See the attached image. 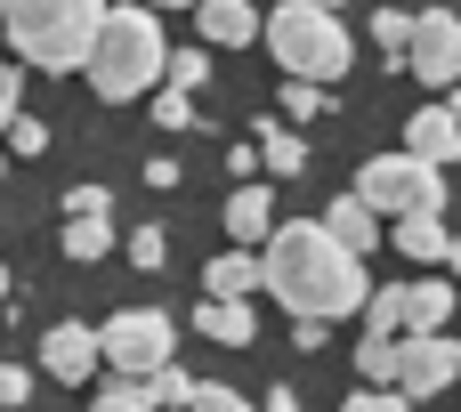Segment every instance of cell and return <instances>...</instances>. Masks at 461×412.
Here are the masks:
<instances>
[{
	"label": "cell",
	"mask_w": 461,
	"mask_h": 412,
	"mask_svg": "<svg viewBox=\"0 0 461 412\" xmlns=\"http://www.w3.org/2000/svg\"><path fill=\"white\" fill-rule=\"evenodd\" d=\"M357 194H365L381 219H438V210H446V170L421 162L413 146H397V154H373V162H365Z\"/></svg>",
	"instance_id": "obj_5"
},
{
	"label": "cell",
	"mask_w": 461,
	"mask_h": 412,
	"mask_svg": "<svg viewBox=\"0 0 461 412\" xmlns=\"http://www.w3.org/2000/svg\"><path fill=\"white\" fill-rule=\"evenodd\" d=\"M259 283H267V259H251L243 243L203 267V291H211V300H243V291H259Z\"/></svg>",
	"instance_id": "obj_13"
},
{
	"label": "cell",
	"mask_w": 461,
	"mask_h": 412,
	"mask_svg": "<svg viewBox=\"0 0 461 412\" xmlns=\"http://www.w3.org/2000/svg\"><path fill=\"white\" fill-rule=\"evenodd\" d=\"M81 73H89V89L105 105H130L154 81H170V40H162L154 0H113V16H105V32H97V49H89Z\"/></svg>",
	"instance_id": "obj_2"
},
{
	"label": "cell",
	"mask_w": 461,
	"mask_h": 412,
	"mask_svg": "<svg viewBox=\"0 0 461 412\" xmlns=\"http://www.w3.org/2000/svg\"><path fill=\"white\" fill-rule=\"evenodd\" d=\"M130 259H138V267L154 275V267L170 259V235H162V227H138V235H130Z\"/></svg>",
	"instance_id": "obj_27"
},
{
	"label": "cell",
	"mask_w": 461,
	"mask_h": 412,
	"mask_svg": "<svg viewBox=\"0 0 461 412\" xmlns=\"http://www.w3.org/2000/svg\"><path fill=\"white\" fill-rule=\"evenodd\" d=\"M105 364V332H89V324H49L41 332V372L49 381H89Z\"/></svg>",
	"instance_id": "obj_9"
},
{
	"label": "cell",
	"mask_w": 461,
	"mask_h": 412,
	"mask_svg": "<svg viewBox=\"0 0 461 412\" xmlns=\"http://www.w3.org/2000/svg\"><path fill=\"white\" fill-rule=\"evenodd\" d=\"M340 412H413V397L405 389H365V397H348Z\"/></svg>",
	"instance_id": "obj_30"
},
{
	"label": "cell",
	"mask_w": 461,
	"mask_h": 412,
	"mask_svg": "<svg viewBox=\"0 0 461 412\" xmlns=\"http://www.w3.org/2000/svg\"><path fill=\"white\" fill-rule=\"evenodd\" d=\"M267 57H276L292 81H340V73H348V57H357V40H348L340 8L284 0V8L267 16Z\"/></svg>",
	"instance_id": "obj_4"
},
{
	"label": "cell",
	"mask_w": 461,
	"mask_h": 412,
	"mask_svg": "<svg viewBox=\"0 0 461 412\" xmlns=\"http://www.w3.org/2000/svg\"><path fill=\"white\" fill-rule=\"evenodd\" d=\"M267 291H276V308H292V324H332V316H357L373 300L365 251H348L324 219L276 227V243H267Z\"/></svg>",
	"instance_id": "obj_1"
},
{
	"label": "cell",
	"mask_w": 461,
	"mask_h": 412,
	"mask_svg": "<svg viewBox=\"0 0 461 412\" xmlns=\"http://www.w3.org/2000/svg\"><path fill=\"white\" fill-rule=\"evenodd\" d=\"M461 381V340L446 332H405V364H397V389L421 405V397H446Z\"/></svg>",
	"instance_id": "obj_7"
},
{
	"label": "cell",
	"mask_w": 461,
	"mask_h": 412,
	"mask_svg": "<svg viewBox=\"0 0 461 412\" xmlns=\"http://www.w3.org/2000/svg\"><path fill=\"white\" fill-rule=\"evenodd\" d=\"M413 324V283H381L365 300V332H405Z\"/></svg>",
	"instance_id": "obj_20"
},
{
	"label": "cell",
	"mask_w": 461,
	"mask_h": 412,
	"mask_svg": "<svg viewBox=\"0 0 461 412\" xmlns=\"http://www.w3.org/2000/svg\"><path fill=\"white\" fill-rule=\"evenodd\" d=\"M259 412H308V405H300V389H284V381H276V389H267V405H259Z\"/></svg>",
	"instance_id": "obj_36"
},
{
	"label": "cell",
	"mask_w": 461,
	"mask_h": 412,
	"mask_svg": "<svg viewBox=\"0 0 461 412\" xmlns=\"http://www.w3.org/2000/svg\"><path fill=\"white\" fill-rule=\"evenodd\" d=\"M413 32H421V8H381L373 16V49L389 65H413Z\"/></svg>",
	"instance_id": "obj_17"
},
{
	"label": "cell",
	"mask_w": 461,
	"mask_h": 412,
	"mask_svg": "<svg viewBox=\"0 0 461 412\" xmlns=\"http://www.w3.org/2000/svg\"><path fill=\"white\" fill-rule=\"evenodd\" d=\"M24 397H32V372H24V364H0V405L16 412Z\"/></svg>",
	"instance_id": "obj_34"
},
{
	"label": "cell",
	"mask_w": 461,
	"mask_h": 412,
	"mask_svg": "<svg viewBox=\"0 0 461 412\" xmlns=\"http://www.w3.org/2000/svg\"><path fill=\"white\" fill-rule=\"evenodd\" d=\"M405 146H413L421 162H438V170H446V162L461 154V113H454V105H421V113L405 121Z\"/></svg>",
	"instance_id": "obj_12"
},
{
	"label": "cell",
	"mask_w": 461,
	"mask_h": 412,
	"mask_svg": "<svg viewBox=\"0 0 461 412\" xmlns=\"http://www.w3.org/2000/svg\"><path fill=\"white\" fill-rule=\"evenodd\" d=\"M146 186H154V194H170V186H178V162H170V154H154V162H146Z\"/></svg>",
	"instance_id": "obj_35"
},
{
	"label": "cell",
	"mask_w": 461,
	"mask_h": 412,
	"mask_svg": "<svg viewBox=\"0 0 461 412\" xmlns=\"http://www.w3.org/2000/svg\"><path fill=\"white\" fill-rule=\"evenodd\" d=\"M227 235H235L243 251H259V243H276V194H267L259 178L227 194Z\"/></svg>",
	"instance_id": "obj_11"
},
{
	"label": "cell",
	"mask_w": 461,
	"mask_h": 412,
	"mask_svg": "<svg viewBox=\"0 0 461 412\" xmlns=\"http://www.w3.org/2000/svg\"><path fill=\"white\" fill-rule=\"evenodd\" d=\"M89 210H113V194L105 186H73L65 194V219H89Z\"/></svg>",
	"instance_id": "obj_33"
},
{
	"label": "cell",
	"mask_w": 461,
	"mask_h": 412,
	"mask_svg": "<svg viewBox=\"0 0 461 412\" xmlns=\"http://www.w3.org/2000/svg\"><path fill=\"white\" fill-rule=\"evenodd\" d=\"M316 113H332V89L324 81H284V121H316Z\"/></svg>",
	"instance_id": "obj_23"
},
{
	"label": "cell",
	"mask_w": 461,
	"mask_h": 412,
	"mask_svg": "<svg viewBox=\"0 0 461 412\" xmlns=\"http://www.w3.org/2000/svg\"><path fill=\"white\" fill-rule=\"evenodd\" d=\"M194 332L219 340V348H251V308L243 300H203L194 308Z\"/></svg>",
	"instance_id": "obj_15"
},
{
	"label": "cell",
	"mask_w": 461,
	"mask_h": 412,
	"mask_svg": "<svg viewBox=\"0 0 461 412\" xmlns=\"http://www.w3.org/2000/svg\"><path fill=\"white\" fill-rule=\"evenodd\" d=\"M154 121H162V130H186V121H194V89H162V97H154Z\"/></svg>",
	"instance_id": "obj_26"
},
{
	"label": "cell",
	"mask_w": 461,
	"mask_h": 412,
	"mask_svg": "<svg viewBox=\"0 0 461 412\" xmlns=\"http://www.w3.org/2000/svg\"><path fill=\"white\" fill-rule=\"evenodd\" d=\"M16 113H24V65L0 73V121H16Z\"/></svg>",
	"instance_id": "obj_31"
},
{
	"label": "cell",
	"mask_w": 461,
	"mask_h": 412,
	"mask_svg": "<svg viewBox=\"0 0 461 412\" xmlns=\"http://www.w3.org/2000/svg\"><path fill=\"white\" fill-rule=\"evenodd\" d=\"M154 8H203V0H154Z\"/></svg>",
	"instance_id": "obj_37"
},
{
	"label": "cell",
	"mask_w": 461,
	"mask_h": 412,
	"mask_svg": "<svg viewBox=\"0 0 461 412\" xmlns=\"http://www.w3.org/2000/svg\"><path fill=\"white\" fill-rule=\"evenodd\" d=\"M211 81V49H170V89H203Z\"/></svg>",
	"instance_id": "obj_24"
},
{
	"label": "cell",
	"mask_w": 461,
	"mask_h": 412,
	"mask_svg": "<svg viewBox=\"0 0 461 412\" xmlns=\"http://www.w3.org/2000/svg\"><path fill=\"white\" fill-rule=\"evenodd\" d=\"M259 162H267V154H259V138H251V146H227V170H235V186H251V178H259Z\"/></svg>",
	"instance_id": "obj_32"
},
{
	"label": "cell",
	"mask_w": 461,
	"mask_h": 412,
	"mask_svg": "<svg viewBox=\"0 0 461 412\" xmlns=\"http://www.w3.org/2000/svg\"><path fill=\"white\" fill-rule=\"evenodd\" d=\"M89 412H154V381H122V372H113V389H97Z\"/></svg>",
	"instance_id": "obj_22"
},
{
	"label": "cell",
	"mask_w": 461,
	"mask_h": 412,
	"mask_svg": "<svg viewBox=\"0 0 461 412\" xmlns=\"http://www.w3.org/2000/svg\"><path fill=\"white\" fill-rule=\"evenodd\" d=\"M105 251H113V219H105V210L65 219V259H81V267H89V259H105Z\"/></svg>",
	"instance_id": "obj_19"
},
{
	"label": "cell",
	"mask_w": 461,
	"mask_h": 412,
	"mask_svg": "<svg viewBox=\"0 0 461 412\" xmlns=\"http://www.w3.org/2000/svg\"><path fill=\"white\" fill-rule=\"evenodd\" d=\"M186 412H259V405H243V397H235L227 381H203V389H194V405H186Z\"/></svg>",
	"instance_id": "obj_28"
},
{
	"label": "cell",
	"mask_w": 461,
	"mask_h": 412,
	"mask_svg": "<svg viewBox=\"0 0 461 412\" xmlns=\"http://www.w3.org/2000/svg\"><path fill=\"white\" fill-rule=\"evenodd\" d=\"M97 332H105V364H113L122 381H154V372L170 364V340H178L162 308H122V316L97 324Z\"/></svg>",
	"instance_id": "obj_6"
},
{
	"label": "cell",
	"mask_w": 461,
	"mask_h": 412,
	"mask_svg": "<svg viewBox=\"0 0 461 412\" xmlns=\"http://www.w3.org/2000/svg\"><path fill=\"white\" fill-rule=\"evenodd\" d=\"M194 32H203L211 49H251L267 24H259L251 0H203V8H194Z\"/></svg>",
	"instance_id": "obj_10"
},
{
	"label": "cell",
	"mask_w": 461,
	"mask_h": 412,
	"mask_svg": "<svg viewBox=\"0 0 461 412\" xmlns=\"http://www.w3.org/2000/svg\"><path fill=\"white\" fill-rule=\"evenodd\" d=\"M454 275H461V243H454Z\"/></svg>",
	"instance_id": "obj_40"
},
{
	"label": "cell",
	"mask_w": 461,
	"mask_h": 412,
	"mask_svg": "<svg viewBox=\"0 0 461 412\" xmlns=\"http://www.w3.org/2000/svg\"><path fill=\"white\" fill-rule=\"evenodd\" d=\"M324 227H332L348 251H373V243H381V210H373L365 194H340V202H324Z\"/></svg>",
	"instance_id": "obj_14"
},
{
	"label": "cell",
	"mask_w": 461,
	"mask_h": 412,
	"mask_svg": "<svg viewBox=\"0 0 461 412\" xmlns=\"http://www.w3.org/2000/svg\"><path fill=\"white\" fill-rule=\"evenodd\" d=\"M8 146H16V154L32 162V154H49V130H41L32 113H16V121H8Z\"/></svg>",
	"instance_id": "obj_29"
},
{
	"label": "cell",
	"mask_w": 461,
	"mask_h": 412,
	"mask_svg": "<svg viewBox=\"0 0 461 412\" xmlns=\"http://www.w3.org/2000/svg\"><path fill=\"white\" fill-rule=\"evenodd\" d=\"M259 154H267L276 178H300V170H308V146H300L292 121H259Z\"/></svg>",
	"instance_id": "obj_18"
},
{
	"label": "cell",
	"mask_w": 461,
	"mask_h": 412,
	"mask_svg": "<svg viewBox=\"0 0 461 412\" xmlns=\"http://www.w3.org/2000/svg\"><path fill=\"white\" fill-rule=\"evenodd\" d=\"M461 235H446V219H397V251L405 259H421V267H438V259H454Z\"/></svg>",
	"instance_id": "obj_16"
},
{
	"label": "cell",
	"mask_w": 461,
	"mask_h": 412,
	"mask_svg": "<svg viewBox=\"0 0 461 412\" xmlns=\"http://www.w3.org/2000/svg\"><path fill=\"white\" fill-rule=\"evenodd\" d=\"M454 324V283H413V324L405 332H446Z\"/></svg>",
	"instance_id": "obj_21"
},
{
	"label": "cell",
	"mask_w": 461,
	"mask_h": 412,
	"mask_svg": "<svg viewBox=\"0 0 461 412\" xmlns=\"http://www.w3.org/2000/svg\"><path fill=\"white\" fill-rule=\"evenodd\" d=\"M413 73H421L429 89H461V16H454V8H421Z\"/></svg>",
	"instance_id": "obj_8"
},
{
	"label": "cell",
	"mask_w": 461,
	"mask_h": 412,
	"mask_svg": "<svg viewBox=\"0 0 461 412\" xmlns=\"http://www.w3.org/2000/svg\"><path fill=\"white\" fill-rule=\"evenodd\" d=\"M0 16H8V40H16L24 65L73 73V65H89V49H97L113 0H0Z\"/></svg>",
	"instance_id": "obj_3"
},
{
	"label": "cell",
	"mask_w": 461,
	"mask_h": 412,
	"mask_svg": "<svg viewBox=\"0 0 461 412\" xmlns=\"http://www.w3.org/2000/svg\"><path fill=\"white\" fill-rule=\"evenodd\" d=\"M194 389H203V381H194V372H178V364H162V372H154V405H194Z\"/></svg>",
	"instance_id": "obj_25"
},
{
	"label": "cell",
	"mask_w": 461,
	"mask_h": 412,
	"mask_svg": "<svg viewBox=\"0 0 461 412\" xmlns=\"http://www.w3.org/2000/svg\"><path fill=\"white\" fill-rule=\"evenodd\" d=\"M446 105H454V113H461V89H454V97H446Z\"/></svg>",
	"instance_id": "obj_39"
},
{
	"label": "cell",
	"mask_w": 461,
	"mask_h": 412,
	"mask_svg": "<svg viewBox=\"0 0 461 412\" xmlns=\"http://www.w3.org/2000/svg\"><path fill=\"white\" fill-rule=\"evenodd\" d=\"M316 8H348V0H316Z\"/></svg>",
	"instance_id": "obj_38"
}]
</instances>
